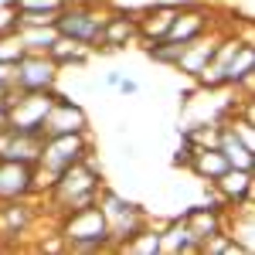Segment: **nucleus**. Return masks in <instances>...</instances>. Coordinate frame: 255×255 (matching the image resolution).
<instances>
[{"label": "nucleus", "mask_w": 255, "mask_h": 255, "mask_svg": "<svg viewBox=\"0 0 255 255\" xmlns=\"http://www.w3.org/2000/svg\"><path fill=\"white\" fill-rule=\"evenodd\" d=\"M99 191H102V163H96L92 153H85L79 163H72L68 170L55 177V184L48 187V201L58 215H68V211L96 204Z\"/></svg>", "instance_id": "1"}, {"label": "nucleus", "mask_w": 255, "mask_h": 255, "mask_svg": "<svg viewBox=\"0 0 255 255\" xmlns=\"http://www.w3.org/2000/svg\"><path fill=\"white\" fill-rule=\"evenodd\" d=\"M58 235L65 238V252H82V255L113 252L109 225H106V215L99 211V204L58 215Z\"/></svg>", "instance_id": "2"}, {"label": "nucleus", "mask_w": 255, "mask_h": 255, "mask_svg": "<svg viewBox=\"0 0 255 255\" xmlns=\"http://www.w3.org/2000/svg\"><path fill=\"white\" fill-rule=\"evenodd\" d=\"M96 204H99V211L106 215L113 252H116V249H119V245H123L129 235H136L139 228H146V225H150V215L139 208L136 201H126L123 194L109 191V187H102V191H99V201H96Z\"/></svg>", "instance_id": "3"}, {"label": "nucleus", "mask_w": 255, "mask_h": 255, "mask_svg": "<svg viewBox=\"0 0 255 255\" xmlns=\"http://www.w3.org/2000/svg\"><path fill=\"white\" fill-rule=\"evenodd\" d=\"M55 99H58V89H48V92H20V89H10V99H7V106H3V113H7V129L44 136L41 126H44L48 109L55 106Z\"/></svg>", "instance_id": "4"}, {"label": "nucleus", "mask_w": 255, "mask_h": 255, "mask_svg": "<svg viewBox=\"0 0 255 255\" xmlns=\"http://www.w3.org/2000/svg\"><path fill=\"white\" fill-rule=\"evenodd\" d=\"M102 24H106V14L99 10L92 0H68L55 17V27H58L61 38H72L89 44L92 51L99 48V38H102Z\"/></svg>", "instance_id": "5"}, {"label": "nucleus", "mask_w": 255, "mask_h": 255, "mask_svg": "<svg viewBox=\"0 0 255 255\" xmlns=\"http://www.w3.org/2000/svg\"><path fill=\"white\" fill-rule=\"evenodd\" d=\"M61 68L44 51H24L14 65V89L20 92H48L58 85Z\"/></svg>", "instance_id": "6"}, {"label": "nucleus", "mask_w": 255, "mask_h": 255, "mask_svg": "<svg viewBox=\"0 0 255 255\" xmlns=\"http://www.w3.org/2000/svg\"><path fill=\"white\" fill-rule=\"evenodd\" d=\"M177 7L180 3H146L143 10H129L133 17H136V31H139V44L146 48V44H153V41H163L167 38V31H170V24L177 17Z\"/></svg>", "instance_id": "7"}, {"label": "nucleus", "mask_w": 255, "mask_h": 255, "mask_svg": "<svg viewBox=\"0 0 255 255\" xmlns=\"http://www.w3.org/2000/svg\"><path fill=\"white\" fill-rule=\"evenodd\" d=\"M82 129H89V113L82 109L75 99H68V96L58 92L55 106H51L48 116H44L41 133H44V136H55V133H82Z\"/></svg>", "instance_id": "8"}, {"label": "nucleus", "mask_w": 255, "mask_h": 255, "mask_svg": "<svg viewBox=\"0 0 255 255\" xmlns=\"http://www.w3.org/2000/svg\"><path fill=\"white\" fill-rule=\"evenodd\" d=\"M211 10L208 7H201V3H180L177 7V17L170 24V31H167V41H177V44H187V41L201 38V34H208L211 31Z\"/></svg>", "instance_id": "9"}, {"label": "nucleus", "mask_w": 255, "mask_h": 255, "mask_svg": "<svg viewBox=\"0 0 255 255\" xmlns=\"http://www.w3.org/2000/svg\"><path fill=\"white\" fill-rule=\"evenodd\" d=\"M34 194V163L0 157V201H20Z\"/></svg>", "instance_id": "10"}, {"label": "nucleus", "mask_w": 255, "mask_h": 255, "mask_svg": "<svg viewBox=\"0 0 255 255\" xmlns=\"http://www.w3.org/2000/svg\"><path fill=\"white\" fill-rule=\"evenodd\" d=\"M139 38L136 31V17L129 10H113L106 14V24H102V38H99L96 51H123L126 44H133Z\"/></svg>", "instance_id": "11"}, {"label": "nucleus", "mask_w": 255, "mask_h": 255, "mask_svg": "<svg viewBox=\"0 0 255 255\" xmlns=\"http://www.w3.org/2000/svg\"><path fill=\"white\" fill-rule=\"evenodd\" d=\"M211 187H215V194L225 201V208H232V204H245V201H252L255 170L228 167V170L218 177V180H211Z\"/></svg>", "instance_id": "12"}, {"label": "nucleus", "mask_w": 255, "mask_h": 255, "mask_svg": "<svg viewBox=\"0 0 255 255\" xmlns=\"http://www.w3.org/2000/svg\"><path fill=\"white\" fill-rule=\"evenodd\" d=\"M218 38H221V31H211V34H201V38L187 41L184 44V51H180V58H177V72H184L187 79H197V72L208 65V61L215 58V48H218Z\"/></svg>", "instance_id": "13"}, {"label": "nucleus", "mask_w": 255, "mask_h": 255, "mask_svg": "<svg viewBox=\"0 0 255 255\" xmlns=\"http://www.w3.org/2000/svg\"><path fill=\"white\" fill-rule=\"evenodd\" d=\"M180 221L187 225L191 238L201 245V242H208L211 235L221 232V225H225V211H218V208H211V204H194V208H187V211L180 215ZM197 252H201V249H197Z\"/></svg>", "instance_id": "14"}, {"label": "nucleus", "mask_w": 255, "mask_h": 255, "mask_svg": "<svg viewBox=\"0 0 255 255\" xmlns=\"http://www.w3.org/2000/svg\"><path fill=\"white\" fill-rule=\"evenodd\" d=\"M34 225V211L27 197L20 201H0V238H20Z\"/></svg>", "instance_id": "15"}, {"label": "nucleus", "mask_w": 255, "mask_h": 255, "mask_svg": "<svg viewBox=\"0 0 255 255\" xmlns=\"http://www.w3.org/2000/svg\"><path fill=\"white\" fill-rule=\"evenodd\" d=\"M157 232H160V255H197V249H201L194 238H191L187 225H184L180 218L167 221Z\"/></svg>", "instance_id": "16"}, {"label": "nucleus", "mask_w": 255, "mask_h": 255, "mask_svg": "<svg viewBox=\"0 0 255 255\" xmlns=\"http://www.w3.org/2000/svg\"><path fill=\"white\" fill-rule=\"evenodd\" d=\"M232 163L225 160V153L218 150V146H194V153H191V163H187V170L197 177V180H218V177L225 174Z\"/></svg>", "instance_id": "17"}, {"label": "nucleus", "mask_w": 255, "mask_h": 255, "mask_svg": "<svg viewBox=\"0 0 255 255\" xmlns=\"http://www.w3.org/2000/svg\"><path fill=\"white\" fill-rule=\"evenodd\" d=\"M48 55H51V61L65 72V68H82V65H89L92 48L82 44V41H72V38H61V34H58V41L48 48Z\"/></svg>", "instance_id": "18"}, {"label": "nucleus", "mask_w": 255, "mask_h": 255, "mask_svg": "<svg viewBox=\"0 0 255 255\" xmlns=\"http://www.w3.org/2000/svg\"><path fill=\"white\" fill-rule=\"evenodd\" d=\"M218 150L225 153V160L232 167H242V170H255V150H249L242 139L232 133V126L221 119V136H218Z\"/></svg>", "instance_id": "19"}, {"label": "nucleus", "mask_w": 255, "mask_h": 255, "mask_svg": "<svg viewBox=\"0 0 255 255\" xmlns=\"http://www.w3.org/2000/svg\"><path fill=\"white\" fill-rule=\"evenodd\" d=\"M116 252H126V255H160V232L153 228V221L146 228H139L136 235H129Z\"/></svg>", "instance_id": "20"}, {"label": "nucleus", "mask_w": 255, "mask_h": 255, "mask_svg": "<svg viewBox=\"0 0 255 255\" xmlns=\"http://www.w3.org/2000/svg\"><path fill=\"white\" fill-rule=\"evenodd\" d=\"M14 31H17L24 51H44L48 55V48L58 41V27L55 24H48V27H14Z\"/></svg>", "instance_id": "21"}, {"label": "nucleus", "mask_w": 255, "mask_h": 255, "mask_svg": "<svg viewBox=\"0 0 255 255\" xmlns=\"http://www.w3.org/2000/svg\"><path fill=\"white\" fill-rule=\"evenodd\" d=\"M180 51H184V44H177V41H153V44H146V55L157 61V65H170L174 68L177 58H180Z\"/></svg>", "instance_id": "22"}, {"label": "nucleus", "mask_w": 255, "mask_h": 255, "mask_svg": "<svg viewBox=\"0 0 255 255\" xmlns=\"http://www.w3.org/2000/svg\"><path fill=\"white\" fill-rule=\"evenodd\" d=\"M68 0H10L17 14H58Z\"/></svg>", "instance_id": "23"}, {"label": "nucleus", "mask_w": 255, "mask_h": 255, "mask_svg": "<svg viewBox=\"0 0 255 255\" xmlns=\"http://www.w3.org/2000/svg\"><path fill=\"white\" fill-rule=\"evenodd\" d=\"M191 153H194V143L180 136V150L174 153V167H184V170H187V163H191Z\"/></svg>", "instance_id": "24"}, {"label": "nucleus", "mask_w": 255, "mask_h": 255, "mask_svg": "<svg viewBox=\"0 0 255 255\" xmlns=\"http://www.w3.org/2000/svg\"><path fill=\"white\" fill-rule=\"evenodd\" d=\"M116 92H119L123 99L139 96V82H136V79H129V75H123V79H119V85H116Z\"/></svg>", "instance_id": "25"}, {"label": "nucleus", "mask_w": 255, "mask_h": 255, "mask_svg": "<svg viewBox=\"0 0 255 255\" xmlns=\"http://www.w3.org/2000/svg\"><path fill=\"white\" fill-rule=\"evenodd\" d=\"M119 79H123V72H116V68H113V72H106V75H102V85H106V89H116Z\"/></svg>", "instance_id": "26"}]
</instances>
